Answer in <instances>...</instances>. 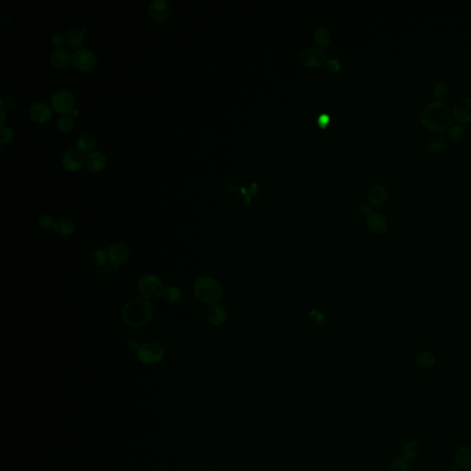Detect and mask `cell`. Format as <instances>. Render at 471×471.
I'll use <instances>...</instances> for the list:
<instances>
[{
    "instance_id": "cell-1",
    "label": "cell",
    "mask_w": 471,
    "mask_h": 471,
    "mask_svg": "<svg viewBox=\"0 0 471 471\" xmlns=\"http://www.w3.org/2000/svg\"><path fill=\"white\" fill-rule=\"evenodd\" d=\"M421 124L431 131L441 132L452 123L453 115L447 105L442 101H433L422 108L420 115Z\"/></svg>"
},
{
    "instance_id": "cell-2",
    "label": "cell",
    "mask_w": 471,
    "mask_h": 471,
    "mask_svg": "<svg viewBox=\"0 0 471 471\" xmlns=\"http://www.w3.org/2000/svg\"><path fill=\"white\" fill-rule=\"evenodd\" d=\"M123 320L132 328H143L151 321L154 308L145 298H136L125 304L122 311Z\"/></svg>"
},
{
    "instance_id": "cell-3",
    "label": "cell",
    "mask_w": 471,
    "mask_h": 471,
    "mask_svg": "<svg viewBox=\"0 0 471 471\" xmlns=\"http://www.w3.org/2000/svg\"><path fill=\"white\" fill-rule=\"evenodd\" d=\"M193 289L197 298L209 306L218 304L223 297L219 283L210 276L199 277L194 283Z\"/></svg>"
},
{
    "instance_id": "cell-4",
    "label": "cell",
    "mask_w": 471,
    "mask_h": 471,
    "mask_svg": "<svg viewBox=\"0 0 471 471\" xmlns=\"http://www.w3.org/2000/svg\"><path fill=\"white\" fill-rule=\"evenodd\" d=\"M164 285L162 281L156 275H144L138 282V291L143 298L147 300L158 299L163 296Z\"/></svg>"
},
{
    "instance_id": "cell-5",
    "label": "cell",
    "mask_w": 471,
    "mask_h": 471,
    "mask_svg": "<svg viewBox=\"0 0 471 471\" xmlns=\"http://www.w3.org/2000/svg\"><path fill=\"white\" fill-rule=\"evenodd\" d=\"M137 356H138V360L144 365H147V366L156 365L164 359V348L159 343H146V344L141 345L138 349Z\"/></svg>"
},
{
    "instance_id": "cell-6",
    "label": "cell",
    "mask_w": 471,
    "mask_h": 471,
    "mask_svg": "<svg viewBox=\"0 0 471 471\" xmlns=\"http://www.w3.org/2000/svg\"><path fill=\"white\" fill-rule=\"evenodd\" d=\"M53 109L61 115H68L73 110L75 98L72 92L66 89H60L55 92L51 100Z\"/></svg>"
},
{
    "instance_id": "cell-7",
    "label": "cell",
    "mask_w": 471,
    "mask_h": 471,
    "mask_svg": "<svg viewBox=\"0 0 471 471\" xmlns=\"http://www.w3.org/2000/svg\"><path fill=\"white\" fill-rule=\"evenodd\" d=\"M96 62L95 54L86 48L78 49L72 55V64L76 69L81 71H87L93 69Z\"/></svg>"
},
{
    "instance_id": "cell-8",
    "label": "cell",
    "mask_w": 471,
    "mask_h": 471,
    "mask_svg": "<svg viewBox=\"0 0 471 471\" xmlns=\"http://www.w3.org/2000/svg\"><path fill=\"white\" fill-rule=\"evenodd\" d=\"M107 253L110 263L115 265V270H118L120 266L128 260L130 250L125 243L115 242L109 247Z\"/></svg>"
},
{
    "instance_id": "cell-9",
    "label": "cell",
    "mask_w": 471,
    "mask_h": 471,
    "mask_svg": "<svg viewBox=\"0 0 471 471\" xmlns=\"http://www.w3.org/2000/svg\"><path fill=\"white\" fill-rule=\"evenodd\" d=\"M324 51L320 47H311L302 51L299 55V61L306 66H320L324 64Z\"/></svg>"
},
{
    "instance_id": "cell-10",
    "label": "cell",
    "mask_w": 471,
    "mask_h": 471,
    "mask_svg": "<svg viewBox=\"0 0 471 471\" xmlns=\"http://www.w3.org/2000/svg\"><path fill=\"white\" fill-rule=\"evenodd\" d=\"M169 4L165 0H154L148 5V14L150 18L158 23L165 21L169 18Z\"/></svg>"
},
{
    "instance_id": "cell-11",
    "label": "cell",
    "mask_w": 471,
    "mask_h": 471,
    "mask_svg": "<svg viewBox=\"0 0 471 471\" xmlns=\"http://www.w3.org/2000/svg\"><path fill=\"white\" fill-rule=\"evenodd\" d=\"M30 115L32 119L38 124H46L52 118V110L46 102L37 101L31 106Z\"/></svg>"
},
{
    "instance_id": "cell-12",
    "label": "cell",
    "mask_w": 471,
    "mask_h": 471,
    "mask_svg": "<svg viewBox=\"0 0 471 471\" xmlns=\"http://www.w3.org/2000/svg\"><path fill=\"white\" fill-rule=\"evenodd\" d=\"M366 226L372 233L380 235L385 233L388 229V220L381 213H371L366 219Z\"/></svg>"
},
{
    "instance_id": "cell-13",
    "label": "cell",
    "mask_w": 471,
    "mask_h": 471,
    "mask_svg": "<svg viewBox=\"0 0 471 471\" xmlns=\"http://www.w3.org/2000/svg\"><path fill=\"white\" fill-rule=\"evenodd\" d=\"M62 163L64 168L70 171H78L84 165V158L81 152L70 149L63 155Z\"/></svg>"
},
{
    "instance_id": "cell-14",
    "label": "cell",
    "mask_w": 471,
    "mask_h": 471,
    "mask_svg": "<svg viewBox=\"0 0 471 471\" xmlns=\"http://www.w3.org/2000/svg\"><path fill=\"white\" fill-rule=\"evenodd\" d=\"M454 117L460 123H468L471 121V99L462 98L454 106Z\"/></svg>"
},
{
    "instance_id": "cell-15",
    "label": "cell",
    "mask_w": 471,
    "mask_h": 471,
    "mask_svg": "<svg viewBox=\"0 0 471 471\" xmlns=\"http://www.w3.org/2000/svg\"><path fill=\"white\" fill-rule=\"evenodd\" d=\"M206 319L211 324L218 326L223 324L228 320V311L219 304L212 305L206 310Z\"/></svg>"
},
{
    "instance_id": "cell-16",
    "label": "cell",
    "mask_w": 471,
    "mask_h": 471,
    "mask_svg": "<svg viewBox=\"0 0 471 471\" xmlns=\"http://www.w3.org/2000/svg\"><path fill=\"white\" fill-rule=\"evenodd\" d=\"M70 60H72L70 52L62 46L55 49L51 55V63L55 69H64L69 65Z\"/></svg>"
},
{
    "instance_id": "cell-17",
    "label": "cell",
    "mask_w": 471,
    "mask_h": 471,
    "mask_svg": "<svg viewBox=\"0 0 471 471\" xmlns=\"http://www.w3.org/2000/svg\"><path fill=\"white\" fill-rule=\"evenodd\" d=\"M389 196L387 189L381 184H375L369 189L367 197L373 206H380L384 205Z\"/></svg>"
},
{
    "instance_id": "cell-18",
    "label": "cell",
    "mask_w": 471,
    "mask_h": 471,
    "mask_svg": "<svg viewBox=\"0 0 471 471\" xmlns=\"http://www.w3.org/2000/svg\"><path fill=\"white\" fill-rule=\"evenodd\" d=\"M85 162H86L87 169H89L93 172H98V171H101V169L105 167L107 160L103 153L95 151L87 155Z\"/></svg>"
},
{
    "instance_id": "cell-19",
    "label": "cell",
    "mask_w": 471,
    "mask_h": 471,
    "mask_svg": "<svg viewBox=\"0 0 471 471\" xmlns=\"http://www.w3.org/2000/svg\"><path fill=\"white\" fill-rule=\"evenodd\" d=\"M455 461L458 467L468 470L471 468V446L462 445L457 450Z\"/></svg>"
},
{
    "instance_id": "cell-20",
    "label": "cell",
    "mask_w": 471,
    "mask_h": 471,
    "mask_svg": "<svg viewBox=\"0 0 471 471\" xmlns=\"http://www.w3.org/2000/svg\"><path fill=\"white\" fill-rule=\"evenodd\" d=\"M54 229L56 234H58L60 236L69 237L75 233L76 225L73 220L69 217H61L57 221H55Z\"/></svg>"
},
{
    "instance_id": "cell-21",
    "label": "cell",
    "mask_w": 471,
    "mask_h": 471,
    "mask_svg": "<svg viewBox=\"0 0 471 471\" xmlns=\"http://www.w3.org/2000/svg\"><path fill=\"white\" fill-rule=\"evenodd\" d=\"M447 144V139L444 137V134H436L434 136L428 140L427 142V152L429 155H434L436 153H439L446 147Z\"/></svg>"
},
{
    "instance_id": "cell-22",
    "label": "cell",
    "mask_w": 471,
    "mask_h": 471,
    "mask_svg": "<svg viewBox=\"0 0 471 471\" xmlns=\"http://www.w3.org/2000/svg\"><path fill=\"white\" fill-rule=\"evenodd\" d=\"M96 145L95 138L88 133L80 136L77 141V147H78V150L82 153L92 152L96 147Z\"/></svg>"
},
{
    "instance_id": "cell-23",
    "label": "cell",
    "mask_w": 471,
    "mask_h": 471,
    "mask_svg": "<svg viewBox=\"0 0 471 471\" xmlns=\"http://www.w3.org/2000/svg\"><path fill=\"white\" fill-rule=\"evenodd\" d=\"M65 41L70 48H78L79 46H82L84 35L81 31L78 29H72L66 32Z\"/></svg>"
},
{
    "instance_id": "cell-24",
    "label": "cell",
    "mask_w": 471,
    "mask_h": 471,
    "mask_svg": "<svg viewBox=\"0 0 471 471\" xmlns=\"http://www.w3.org/2000/svg\"><path fill=\"white\" fill-rule=\"evenodd\" d=\"M417 363L423 369H430L435 365V355L428 351H423L418 354Z\"/></svg>"
},
{
    "instance_id": "cell-25",
    "label": "cell",
    "mask_w": 471,
    "mask_h": 471,
    "mask_svg": "<svg viewBox=\"0 0 471 471\" xmlns=\"http://www.w3.org/2000/svg\"><path fill=\"white\" fill-rule=\"evenodd\" d=\"M449 87L448 85L444 81H437L435 83L434 88H433V95L437 101H442L446 99L448 95Z\"/></svg>"
},
{
    "instance_id": "cell-26",
    "label": "cell",
    "mask_w": 471,
    "mask_h": 471,
    "mask_svg": "<svg viewBox=\"0 0 471 471\" xmlns=\"http://www.w3.org/2000/svg\"><path fill=\"white\" fill-rule=\"evenodd\" d=\"M419 454H420V446L416 442H409L403 447V458H406L407 460H414L415 458H418Z\"/></svg>"
},
{
    "instance_id": "cell-27",
    "label": "cell",
    "mask_w": 471,
    "mask_h": 471,
    "mask_svg": "<svg viewBox=\"0 0 471 471\" xmlns=\"http://www.w3.org/2000/svg\"><path fill=\"white\" fill-rule=\"evenodd\" d=\"M163 298L167 302L177 303L181 300L182 298V291L178 288V286H169L164 289L163 292Z\"/></svg>"
},
{
    "instance_id": "cell-28",
    "label": "cell",
    "mask_w": 471,
    "mask_h": 471,
    "mask_svg": "<svg viewBox=\"0 0 471 471\" xmlns=\"http://www.w3.org/2000/svg\"><path fill=\"white\" fill-rule=\"evenodd\" d=\"M89 259L92 261V264L97 267H101L106 264L108 261V253L104 252L103 250H94L89 255Z\"/></svg>"
},
{
    "instance_id": "cell-29",
    "label": "cell",
    "mask_w": 471,
    "mask_h": 471,
    "mask_svg": "<svg viewBox=\"0 0 471 471\" xmlns=\"http://www.w3.org/2000/svg\"><path fill=\"white\" fill-rule=\"evenodd\" d=\"M74 124H75V123H74V120L72 119V117L69 116V115H65L60 117L58 121H57L56 126H57V129L59 130L60 132L69 133L74 128Z\"/></svg>"
},
{
    "instance_id": "cell-30",
    "label": "cell",
    "mask_w": 471,
    "mask_h": 471,
    "mask_svg": "<svg viewBox=\"0 0 471 471\" xmlns=\"http://www.w3.org/2000/svg\"><path fill=\"white\" fill-rule=\"evenodd\" d=\"M315 40L317 43L321 47H324L329 44L330 41V33L329 30L324 27H320L315 32Z\"/></svg>"
},
{
    "instance_id": "cell-31",
    "label": "cell",
    "mask_w": 471,
    "mask_h": 471,
    "mask_svg": "<svg viewBox=\"0 0 471 471\" xmlns=\"http://www.w3.org/2000/svg\"><path fill=\"white\" fill-rule=\"evenodd\" d=\"M467 133L466 126L462 124H454L449 128V137L455 141L461 140Z\"/></svg>"
},
{
    "instance_id": "cell-32",
    "label": "cell",
    "mask_w": 471,
    "mask_h": 471,
    "mask_svg": "<svg viewBox=\"0 0 471 471\" xmlns=\"http://www.w3.org/2000/svg\"><path fill=\"white\" fill-rule=\"evenodd\" d=\"M410 463L409 460L403 457H397L394 458L390 464V470L391 471H410Z\"/></svg>"
},
{
    "instance_id": "cell-33",
    "label": "cell",
    "mask_w": 471,
    "mask_h": 471,
    "mask_svg": "<svg viewBox=\"0 0 471 471\" xmlns=\"http://www.w3.org/2000/svg\"><path fill=\"white\" fill-rule=\"evenodd\" d=\"M55 220L50 215H42L38 219V225L42 230L48 231L55 227Z\"/></svg>"
},
{
    "instance_id": "cell-34",
    "label": "cell",
    "mask_w": 471,
    "mask_h": 471,
    "mask_svg": "<svg viewBox=\"0 0 471 471\" xmlns=\"http://www.w3.org/2000/svg\"><path fill=\"white\" fill-rule=\"evenodd\" d=\"M13 129L9 126H3L0 129V143L2 145L8 144L13 138Z\"/></svg>"
},
{
    "instance_id": "cell-35",
    "label": "cell",
    "mask_w": 471,
    "mask_h": 471,
    "mask_svg": "<svg viewBox=\"0 0 471 471\" xmlns=\"http://www.w3.org/2000/svg\"><path fill=\"white\" fill-rule=\"evenodd\" d=\"M310 320L318 325H324L326 323L325 316L318 309H314L310 312Z\"/></svg>"
},
{
    "instance_id": "cell-36",
    "label": "cell",
    "mask_w": 471,
    "mask_h": 471,
    "mask_svg": "<svg viewBox=\"0 0 471 471\" xmlns=\"http://www.w3.org/2000/svg\"><path fill=\"white\" fill-rule=\"evenodd\" d=\"M64 35H63L62 33H59V32L55 33V34L52 36V42H53L54 46L60 47V46L64 42Z\"/></svg>"
},
{
    "instance_id": "cell-37",
    "label": "cell",
    "mask_w": 471,
    "mask_h": 471,
    "mask_svg": "<svg viewBox=\"0 0 471 471\" xmlns=\"http://www.w3.org/2000/svg\"><path fill=\"white\" fill-rule=\"evenodd\" d=\"M358 209L361 212L363 215H370L371 211H372V207H371L370 205L368 203H366V201H363L361 203L359 206H358Z\"/></svg>"
},
{
    "instance_id": "cell-38",
    "label": "cell",
    "mask_w": 471,
    "mask_h": 471,
    "mask_svg": "<svg viewBox=\"0 0 471 471\" xmlns=\"http://www.w3.org/2000/svg\"><path fill=\"white\" fill-rule=\"evenodd\" d=\"M327 64L331 71H337L340 69V63L336 59H331V58L328 59Z\"/></svg>"
},
{
    "instance_id": "cell-39",
    "label": "cell",
    "mask_w": 471,
    "mask_h": 471,
    "mask_svg": "<svg viewBox=\"0 0 471 471\" xmlns=\"http://www.w3.org/2000/svg\"><path fill=\"white\" fill-rule=\"evenodd\" d=\"M128 348L131 352H133V351H137V352H138V349L140 348V346H139V343H138L137 340H132V341L129 342Z\"/></svg>"
},
{
    "instance_id": "cell-40",
    "label": "cell",
    "mask_w": 471,
    "mask_h": 471,
    "mask_svg": "<svg viewBox=\"0 0 471 471\" xmlns=\"http://www.w3.org/2000/svg\"><path fill=\"white\" fill-rule=\"evenodd\" d=\"M0 110H1V127H3L5 121H6V110H5L4 108H3L2 106H1V108H0Z\"/></svg>"
},
{
    "instance_id": "cell-41",
    "label": "cell",
    "mask_w": 471,
    "mask_h": 471,
    "mask_svg": "<svg viewBox=\"0 0 471 471\" xmlns=\"http://www.w3.org/2000/svg\"><path fill=\"white\" fill-rule=\"evenodd\" d=\"M447 471H461V468L458 467H449Z\"/></svg>"
},
{
    "instance_id": "cell-42",
    "label": "cell",
    "mask_w": 471,
    "mask_h": 471,
    "mask_svg": "<svg viewBox=\"0 0 471 471\" xmlns=\"http://www.w3.org/2000/svg\"><path fill=\"white\" fill-rule=\"evenodd\" d=\"M78 114H79V113H78V109H74V110H72V111H71V115H72V116H74V117H75V116H78Z\"/></svg>"
}]
</instances>
